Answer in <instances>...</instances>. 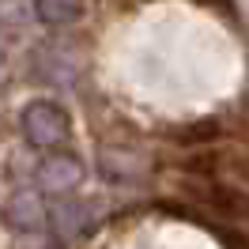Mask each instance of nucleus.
<instances>
[{
    "instance_id": "obj_11",
    "label": "nucleus",
    "mask_w": 249,
    "mask_h": 249,
    "mask_svg": "<svg viewBox=\"0 0 249 249\" xmlns=\"http://www.w3.org/2000/svg\"><path fill=\"white\" fill-rule=\"evenodd\" d=\"M212 4H215V0H212Z\"/></svg>"
},
{
    "instance_id": "obj_8",
    "label": "nucleus",
    "mask_w": 249,
    "mask_h": 249,
    "mask_svg": "<svg viewBox=\"0 0 249 249\" xmlns=\"http://www.w3.org/2000/svg\"><path fill=\"white\" fill-rule=\"evenodd\" d=\"M87 0H38V19L49 27H72L83 16Z\"/></svg>"
},
{
    "instance_id": "obj_3",
    "label": "nucleus",
    "mask_w": 249,
    "mask_h": 249,
    "mask_svg": "<svg viewBox=\"0 0 249 249\" xmlns=\"http://www.w3.org/2000/svg\"><path fill=\"white\" fill-rule=\"evenodd\" d=\"M98 174L106 181H117V185L143 181L151 174V159L143 151H132V147H102L98 151Z\"/></svg>"
},
{
    "instance_id": "obj_1",
    "label": "nucleus",
    "mask_w": 249,
    "mask_h": 249,
    "mask_svg": "<svg viewBox=\"0 0 249 249\" xmlns=\"http://www.w3.org/2000/svg\"><path fill=\"white\" fill-rule=\"evenodd\" d=\"M19 128H23V140L31 143L34 151H61L68 143V136H72V117L57 102L34 98L19 113Z\"/></svg>"
},
{
    "instance_id": "obj_2",
    "label": "nucleus",
    "mask_w": 249,
    "mask_h": 249,
    "mask_svg": "<svg viewBox=\"0 0 249 249\" xmlns=\"http://www.w3.org/2000/svg\"><path fill=\"white\" fill-rule=\"evenodd\" d=\"M83 178H87L83 159L64 147L42 155V162L34 166V185H38V193H49V196H72L83 185Z\"/></svg>"
},
{
    "instance_id": "obj_10",
    "label": "nucleus",
    "mask_w": 249,
    "mask_h": 249,
    "mask_svg": "<svg viewBox=\"0 0 249 249\" xmlns=\"http://www.w3.org/2000/svg\"><path fill=\"white\" fill-rule=\"evenodd\" d=\"M46 249H64V246H46Z\"/></svg>"
},
{
    "instance_id": "obj_5",
    "label": "nucleus",
    "mask_w": 249,
    "mask_h": 249,
    "mask_svg": "<svg viewBox=\"0 0 249 249\" xmlns=\"http://www.w3.org/2000/svg\"><path fill=\"white\" fill-rule=\"evenodd\" d=\"M193 196L219 212L223 219H249V193L238 185H223V181H196L193 185Z\"/></svg>"
},
{
    "instance_id": "obj_7",
    "label": "nucleus",
    "mask_w": 249,
    "mask_h": 249,
    "mask_svg": "<svg viewBox=\"0 0 249 249\" xmlns=\"http://www.w3.org/2000/svg\"><path fill=\"white\" fill-rule=\"evenodd\" d=\"M223 136V124L215 117H200V121H189V124H178L170 128V140L178 147H204V143H212Z\"/></svg>"
},
{
    "instance_id": "obj_9",
    "label": "nucleus",
    "mask_w": 249,
    "mask_h": 249,
    "mask_svg": "<svg viewBox=\"0 0 249 249\" xmlns=\"http://www.w3.org/2000/svg\"><path fill=\"white\" fill-rule=\"evenodd\" d=\"M185 166H189L193 174H212V170L219 166V159H215V155H196V159H189Z\"/></svg>"
},
{
    "instance_id": "obj_4",
    "label": "nucleus",
    "mask_w": 249,
    "mask_h": 249,
    "mask_svg": "<svg viewBox=\"0 0 249 249\" xmlns=\"http://www.w3.org/2000/svg\"><path fill=\"white\" fill-rule=\"evenodd\" d=\"M4 223L12 227L16 234H34L38 227L49 223V208L42 200L38 189H16L8 204H4Z\"/></svg>"
},
{
    "instance_id": "obj_6",
    "label": "nucleus",
    "mask_w": 249,
    "mask_h": 249,
    "mask_svg": "<svg viewBox=\"0 0 249 249\" xmlns=\"http://www.w3.org/2000/svg\"><path fill=\"white\" fill-rule=\"evenodd\" d=\"M49 227H53V238L57 242H79L83 234L94 227V215H91V204L83 200H57L53 208H49Z\"/></svg>"
}]
</instances>
